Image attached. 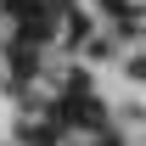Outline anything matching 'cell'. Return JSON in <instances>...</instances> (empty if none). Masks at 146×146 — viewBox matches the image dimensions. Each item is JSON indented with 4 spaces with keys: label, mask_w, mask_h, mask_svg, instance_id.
<instances>
[{
    "label": "cell",
    "mask_w": 146,
    "mask_h": 146,
    "mask_svg": "<svg viewBox=\"0 0 146 146\" xmlns=\"http://www.w3.org/2000/svg\"><path fill=\"white\" fill-rule=\"evenodd\" d=\"M11 68H17L23 79H34V51H23V45H17V51H11Z\"/></svg>",
    "instance_id": "1"
}]
</instances>
